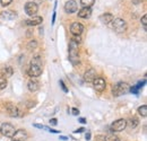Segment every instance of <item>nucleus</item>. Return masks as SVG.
<instances>
[{"mask_svg": "<svg viewBox=\"0 0 147 141\" xmlns=\"http://www.w3.org/2000/svg\"><path fill=\"white\" fill-rule=\"evenodd\" d=\"M69 60L74 66H77L79 63V51H78V43L74 40L69 42Z\"/></svg>", "mask_w": 147, "mask_h": 141, "instance_id": "f257e3e1", "label": "nucleus"}, {"mask_svg": "<svg viewBox=\"0 0 147 141\" xmlns=\"http://www.w3.org/2000/svg\"><path fill=\"white\" fill-rule=\"evenodd\" d=\"M130 90V86L127 83H118L117 85L113 86L112 88V94L114 97H120L125 94H128Z\"/></svg>", "mask_w": 147, "mask_h": 141, "instance_id": "f03ea898", "label": "nucleus"}, {"mask_svg": "<svg viewBox=\"0 0 147 141\" xmlns=\"http://www.w3.org/2000/svg\"><path fill=\"white\" fill-rule=\"evenodd\" d=\"M112 28L117 32V33H125L127 30V23L121 19V18H115L112 21Z\"/></svg>", "mask_w": 147, "mask_h": 141, "instance_id": "7ed1b4c3", "label": "nucleus"}, {"mask_svg": "<svg viewBox=\"0 0 147 141\" xmlns=\"http://www.w3.org/2000/svg\"><path fill=\"white\" fill-rule=\"evenodd\" d=\"M0 132L2 133V136L8 137V138H13L15 134V128L14 125L10 123H2L0 126Z\"/></svg>", "mask_w": 147, "mask_h": 141, "instance_id": "20e7f679", "label": "nucleus"}, {"mask_svg": "<svg viewBox=\"0 0 147 141\" xmlns=\"http://www.w3.org/2000/svg\"><path fill=\"white\" fill-rule=\"evenodd\" d=\"M126 128H127V121L123 120V119H119V120L114 121L113 123L111 124V130L114 131V132L123 131Z\"/></svg>", "mask_w": 147, "mask_h": 141, "instance_id": "39448f33", "label": "nucleus"}, {"mask_svg": "<svg viewBox=\"0 0 147 141\" xmlns=\"http://www.w3.org/2000/svg\"><path fill=\"white\" fill-rule=\"evenodd\" d=\"M27 73L30 77L32 78H35V77H38L41 76L42 73V64H34V63H31L28 70H27Z\"/></svg>", "mask_w": 147, "mask_h": 141, "instance_id": "423d86ee", "label": "nucleus"}, {"mask_svg": "<svg viewBox=\"0 0 147 141\" xmlns=\"http://www.w3.org/2000/svg\"><path fill=\"white\" fill-rule=\"evenodd\" d=\"M37 10H38V6L33 1H30L25 5V13L30 16H35Z\"/></svg>", "mask_w": 147, "mask_h": 141, "instance_id": "0eeeda50", "label": "nucleus"}, {"mask_svg": "<svg viewBox=\"0 0 147 141\" xmlns=\"http://www.w3.org/2000/svg\"><path fill=\"white\" fill-rule=\"evenodd\" d=\"M93 86L97 91H103L107 87V83H105V80L103 78L98 77V78H95L93 80Z\"/></svg>", "mask_w": 147, "mask_h": 141, "instance_id": "6e6552de", "label": "nucleus"}, {"mask_svg": "<svg viewBox=\"0 0 147 141\" xmlns=\"http://www.w3.org/2000/svg\"><path fill=\"white\" fill-rule=\"evenodd\" d=\"M77 2L75 0H68L65 5V11L67 14H73L75 11H77Z\"/></svg>", "mask_w": 147, "mask_h": 141, "instance_id": "1a4fd4ad", "label": "nucleus"}, {"mask_svg": "<svg viewBox=\"0 0 147 141\" xmlns=\"http://www.w3.org/2000/svg\"><path fill=\"white\" fill-rule=\"evenodd\" d=\"M83 31H84V26H83V24H80L78 21L73 23L71 26H70V32L74 35H80L83 33Z\"/></svg>", "mask_w": 147, "mask_h": 141, "instance_id": "9d476101", "label": "nucleus"}, {"mask_svg": "<svg viewBox=\"0 0 147 141\" xmlns=\"http://www.w3.org/2000/svg\"><path fill=\"white\" fill-rule=\"evenodd\" d=\"M6 109H7V113L9 114V116H11V117H17L19 115L18 108L14 104H11V103H7L6 104Z\"/></svg>", "mask_w": 147, "mask_h": 141, "instance_id": "9b49d317", "label": "nucleus"}, {"mask_svg": "<svg viewBox=\"0 0 147 141\" xmlns=\"http://www.w3.org/2000/svg\"><path fill=\"white\" fill-rule=\"evenodd\" d=\"M27 87H28V90H30V91L35 93V91H37L38 88H40V83H38V80H37L36 78H31V79L28 80V83H27Z\"/></svg>", "mask_w": 147, "mask_h": 141, "instance_id": "f8f14e48", "label": "nucleus"}, {"mask_svg": "<svg viewBox=\"0 0 147 141\" xmlns=\"http://www.w3.org/2000/svg\"><path fill=\"white\" fill-rule=\"evenodd\" d=\"M14 140H17V141H25L27 138H28V136H27V132L25 131V130H17V131H15V134H14Z\"/></svg>", "mask_w": 147, "mask_h": 141, "instance_id": "ddd939ff", "label": "nucleus"}, {"mask_svg": "<svg viewBox=\"0 0 147 141\" xmlns=\"http://www.w3.org/2000/svg\"><path fill=\"white\" fill-rule=\"evenodd\" d=\"M42 21H43V18L41 16H33L32 18H28L25 20L26 25H28V26H36V25L42 24Z\"/></svg>", "mask_w": 147, "mask_h": 141, "instance_id": "4468645a", "label": "nucleus"}, {"mask_svg": "<svg viewBox=\"0 0 147 141\" xmlns=\"http://www.w3.org/2000/svg\"><path fill=\"white\" fill-rule=\"evenodd\" d=\"M96 78V72L94 69H88L84 75V80L86 83H93V80Z\"/></svg>", "mask_w": 147, "mask_h": 141, "instance_id": "2eb2a0df", "label": "nucleus"}, {"mask_svg": "<svg viewBox=\"0 0 147 141\" xmlns=\"http://www.w3.org/2000/svg\"><path fill=\"white\" fill-rule=\"evenodd\" d=\"M114 18H113V15L110 14V13H105V14H103V15H101L100 16V21L102 23V24H110L111 21L113 20Z\"/></svg>", "mask_w": 147, "mask_h": 141, "instance_id": "dca6fc26", "label": "nucleus"}, {"mask_svg": "<svg viewBox=\"0 0 147 141\" xmlns=\"http://www.w3.org/2000/svg\"><path fill=\"white\" fill-rule=\"evenodd\" d=\"M92 15V9L91 8H82L79 11H78V17L80 18H88L90 16Z\"/></svg>", "mask_w": 147, "mask_h": 141, "instance_id": "f3484780", "label": "nucleus"}, {"mask_svg": "<svg viewBox=\"0 0 147 141\" xmlns=\"http://www.w3.org/2000/svg\"><path fill=\"white\" fill-rule=\"evenodd\" d=\"M1 17L3 19H8V20H13L17 17L16 13L15 11H11V10H6V11H2L1 13Z\"/></svg>", "mask_w": 147, "mask_h": 141, "instance_id": "a211bd4d", "label": "nucleus"}, {"mask_svg": "<svg viewBox=\"0 0 147 141\" xmlns=\"http://www.w3.org/2000/svg\"><path fill=\"white\" fill-rule=\"evenodd\" d=\"M1 72H2V76H3L2 78H5V79H6V78H10V77L13 76V73H14V69H13L11 67H6V68H3V69H2Z\"/></svg>", "mask_w": 147, "mask_h": 141, "instance_id": "6ab92c4d", "label": "nucleus"}, {"mask_svg": "<svg viewBox=\"0 0 147 141\" xmlns=\"http://www.w3.org/2000/svg\"><path fill=\"white\" fill-rule=\"evenodd\" d=\"M95 0H80V3L84 8H91L93 5H94Z\"/></svg>", "mask_w": 147, "mask_h": 141, "instance_id": "aec40b11", "label": "nucleus"}, {"mask_svg": "<svg viewBox=\"0 0 147 141\" xmlns=\"http://www.w3.org/2000/svg\"><path fill=\"white\" fill-rule=\"evenodd\" d=\"M138 114H139L140 116H143V117H146V115H147V106L146 105L140 106V107L138 108Z\"/></svg>", "mask_w": 147, "mask_h": 141, "instance_id": "412c9836", "label": "nucleus"}, {"mask_svg": "<svg viewBox=\"0 0 147 141\" xmlns=\"http://www.w3.org/2000/svg\"><path fill=\"white\" fill-rule=\"evenodd\" d=\"M36 46H37V42L35 40L30 41L28 44H27V49H28V50H34V49H36Z\"/></svg>", "mask_w": 147, "mask_h": 141, "instance_id": "4be33fe9", "label": "nucleus"}, {"mask_svg": "<svg viewBox=\"0 0 147 141\" xmlns=\"http://www.w3.org/2000/svg\"><path fill=\"white\" fill-rule=\"evenodd\" d=\"M139 123V121H138V119H136V117H131L130 120H129V125L132 128V129H135L137 125Z\"/></svg>", "mask_w": 147, "mask_h": 141, "instance_id": "5701e85b", "label": "nucleus"}, {"mask_svg": "<svg viewBox=\"0 0 147 141\" xmlns=\"http://www.w3.org/2000/svg\"><path fill=\"white\" fill-rule=\"evenodd\" d=\"M105 141H120V139L115 134H109L105 137Z\"/></svg>", "mask_w": 147, "mask_h": 141, "instance_id": "b1692460", "label": "nucleus"}, {"mask_svg": "<svg viewBox=\"0 0 147 141\" xmlns=\"http://www.w3.org/2000/svg\"><path fill=\"white\" fill-rule=\"evenodd\" d=\"M6 86H7V79L0 77V90L3 88H6Z\"/></svg>", "mask_w": 147, "mask_h": 141, "instance_id": "393cba45", "label": "nucleus"}, {"mask_svg": "<svg viewBox=\"0 0 147 141\" xmlns=\"http://www.w3.org/2000/svg\"><path fill=\"white\" fill-rule=\"evenodd\" d=\"M129 91H131V93H134V94H136V95H138V94H139V89L137 88L136 86L130 87V90H129Z\"/></svg>", "mask_w": 147, "mask_h": 141, "instance_id": "a878e982", "label": "nucleus"}, {"mask_svg": "<svg viewBox=\"0 0 147 141\" xmlns=\"http://www.w3.org/2000/svg\"><path fill=\"white\" fill-rule=\"evenodd\" d=\"M11 1H13V0H0V3H1L2 6H5V7H6V6L10 5V3H11Z\"/></svg>", "mask_w": 147, "mask_h": 141, "instance_id": "bb28decb", "label": "nucleus"}, {"mask_svg": "<svg viewBox=\"0 0 147 141\" xmlns=\"http://www.w3.org/2000/svg\"><path fill=\"white\" fill-rule=\"evenodd\" d=\"M142 23H143V25H144V27L146 28V24H147V15H144V16L142 17Z\"/></svg>", "mask_w": 147, "mask_h": 141, "instance_id": "cd10ccee", "label": "nucleus"}, {"mask_svg": "<svg viewBox=\"0 0 147 141\" xmlns=\"http://www.w3.org/2000/svg\"><path fill=\"white\" fill-rule=\"evenodd\" d=\"M60 85H61V88H62V90H63L65 93H67V91H68V89H67L66 85H65V83H63L62 80H60Z\"/></svg>", "mask_w": 147, "mask_h": 141, "instance_id": "c85d7f7f", "label": "nucleus"}, {"mask_svg": "<svg viewBox=\"0 0 147 141\" xmlns=\"http://www.w3.org/2000/svg\"><path fill=\"white\" fill-rule=\"evenodd\" d=\"M75 42H77V43H79L80 41H82V38H80V35H74V38H73Z\"/></svg>", "mask_w": 147, "mask_h": 141, "instance_id": "c756f323", "label": "nucleus"}, {"mask_svg": "<svg viewBox=\"0 0 147 141\" xmlns=\"http://www.w3.org/2000/svg\"><path fill=\"white\" fill-rule=\"evenodd\" d=\"M96 141H105L104 136H96Z\"/></svg>", "mask_w": 147, "mask_h": 141, "instance_id": "7c9ffc66", "label": "nucleus"}, {"mask_svg": "<svg viewBox=\"0 0 147 141\" xmlns=\"http://www.w3.org/2000/svg\"><path fill=\"white\" fill-rule=\"evenodd\" d=\"M34 126L37 128V129H44V130H47V126H44V125H40V124H34Z\"/></svg>", "mask_w": 147, "mask_h": 141, "instance_id": "2f4dec72", "label": "nucleus"}, {"mask_svg": "<svg viewBox=\"0 0 147 141\" xmlns=\"http://www.w3.org/2000/svg\"><path fill=\"white\" fill-rule=\"evenodd\" d=\"M50 123H51V125H57L58 124V120L57 119H52V120H50Z\"/></svg>", "mask_w": 147, "mask_h": 141, "instance_id": "473e14b6", "label": "nucleus"}, {"mask_svg": "<svg viewBox=\"0 0 147 141\" xmlns=\"http://www.w3.org/2000/svg\"><path fill=\"white\" fill-rule=\"evenodd\" d=\"M47 130H49V132H51V133H59L60 131H57V130H53V129H49V128H47Z\"/></svg>", "mask_w": 147, "mask_h": 141, "instance_id": "72a5a7b5", "label": "nucleus"}, {"mask_svg": "<svg viewBox=\"0 0 147 141\" xmlns=\"http://www.w3.org/2000/svg\"><path fill=\"white\" fill-rule=\"evenodd\" d=\"M79 114V111L77 108H73V115H78Z\"/></svg>", "mask_w": 147, "mask_h": 141, "instance_id": "f704fd0d", "label": "nucleus"}, {"mask_svg": "<svg viewBox=\"0 0 147 141\" xmlns=\"http://www.w3.org/2000/svg\"><path fill=\"white\" fill-rule=\"evenodd\" d=\"M83 131H85V129H84V128H80V129H78V130H76L75 132H76V133H80V132H83Z\"/></svg>", "mask_w": 147, "mask_h": 141, "instance_id": "c9c22d12", "label": "nucleus"}, {"mask_svg": "<svg viewBox=\"0 0 147 141\" xmlns=\"http://www.w3.org/2000/svg\"><path fill=\"white\" fill-rule=\"evenodd\" d=\"M143 0H132V2L135 3V5H138V3H140Z\"/></svg>", "mask_w": 147, "mask_h": 141, "instance_id": "e433bc0d", "label": "nucleus"}, {"mask_svg": "<svg viewBox=\"0 0 147 141\" xmlns=\"http://www.w3.org/2000/svg\"><path fill=\"white\" fill-rule=\"evenodd\" d=\"M90 139H91V133L88 132V133L86 134V140H90Z\"/></svg>", "mask_w": 147, "mask_h": 141, "instance_id": "4c0bfd02", "label": "nucleus"}, {"mask_svg": "<svg viewBox=\"0 0 147 141\" xmlns=\"http://www.w3.org/2000/svg\"><path fill=\"white\" fill-rule=\"evenodd\" d=\"M79 122H80V123H85L86 121H85V119H84V117H82V119H79Z\"/></svg>", "mask_w": 147, "mask_h": 141, "instance_id": "58836bf2", "label": "nucleus"}, {"mask_svg": "<svg viewBox=\"0 0 147 141\" xmlns=\"http://www.w3.org/2000/svg\"><path fill=\"white\" fill-rule=\"evenodd\" d=\"M60 139H61V140H67L68 138H67V137H60Z\"/></svg>", "mask_w": 147, "mask_h": 141, "instance_id": "ea45409f", "label": "nucleus"}, {"mask_svg": "<svg viewBox=\"0 0 147 141\" xmlns=\"http://www.w3.org/2000/svg\"><path fill=\"white\" fill-rule=\"evenodd\" d=\"M11 141H17V140H14V139H13V140H11Z\"/></svg>", "mask_w": 147, "mask_h": 141, "instance_id": "a19ab883", "label": "nucleus"}]
</instances>
